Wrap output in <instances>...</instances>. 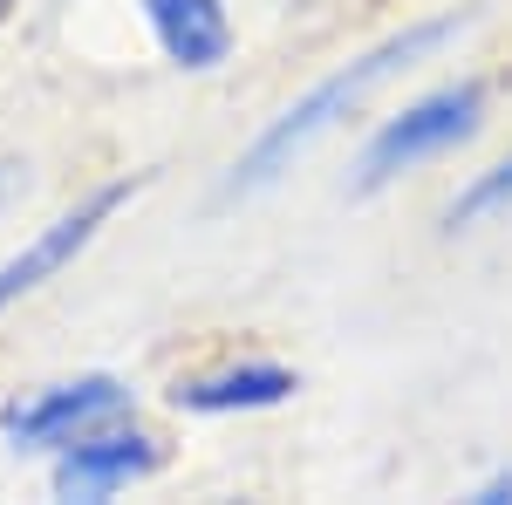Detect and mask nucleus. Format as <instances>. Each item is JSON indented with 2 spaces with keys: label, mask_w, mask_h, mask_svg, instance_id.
Listing matches in <instances>:
<instances>
[{
  "label": "nucleus",
  "mask_w": 512,
  "mask_h": 505,
  "mask_svg": "<svg viewBox=\"0 0 512 505\" xmlns=\"http://www.w3.org/2000/svg\"><path fill=\"white\" fill-rule=\"evenodd\" d=\"M287 396H294V369H280V362H239V369L185 383L178 389V410L219 417V410H267V403H287Z\"/></svg>",
  "instance_id": "nucleus-7"
},
{
  "label": "nucleus",
  "mask_w": 512,
  "mask_h": 505,
  "mask_svg": "<svg viewBox=\"0 0 512 505\" xmlns=\"http://www.w3.org/2000/svg\"><path fill=\"white\" fill-rule=\"evenodd\" d=\"M0 7H7V0H0Z\"/></svg>",
  "instance_id": "nucleus-11"
},
{
  "label": "nucleus",
  "mask_w": 512,
  "mask_h": 505,
  "mask_svg": "<svg viewBox=\"0 0 512 505\" xmlns=\"http://www.w3.org/2000/svg\"><path fill=\"white\" fill-rule=\"evenodd\" d=\"M506 205H512V157H506V164H492V171H478L444 219H451V226H478V219H492V212H506Z\"/></svg>",
  "instance_id": "nucleus-8"
},
{
  "label": "nucleus",
  "mask_w": 512,
  "mask_h": 505,
  "mask_svg": "<svg viewBox=\"0 0 512 505\" xmlns=\"http://www.w3.org/2000/svg\"><path fill=\"white\" fill-rule=\"evenodd\" d=\"M158 465V451H151V437L144 430H103V437H69L62 444V465H55V492L62 499H110L117 485L130 478H144V471Z\"/></svg>",
  "instance_id": "nucleus-5"
},
{
  "label": "nucleus",
  "mask_w": 512,
  "mask_h": 505,
  "mask_svg": "<svg viewBox=\"0 0 512 505\" xmlns=\"http://www.w3.org/2000/svg\"><path fill=\"white\" fill-rule=\"evenodd\" d=\"M478 123H485V89H478V82L431 89L424 103H410L403 117H390L383 130H376V137H369V151H362V171H355V192H383L390 178L417 171L424 157L458 151V144L472 137Z\"/></svg>",
  "instance_id": "nucleus-2"
},
{
  "label": "nucleus",
  "mask_w": 512,
  "mask_h": 505,
  "mask_svg": "<svg viewBox=\"0 0 512 505\" xmlns=\"http://www.w3.org/2000/svg\"><path fill=\"white\" fill-rule=\"evenodd\" d=\"M137 7L178 69H219L233 55V21L219 0H137Z\"/></svg>",
  "instance_id": "nucleus-6"
},
{
  "label": "nucleus",
  "mask_w": 512,
  "mask_h": 505,
  "mask_svg": "<svg viewBox=\"0 0 512 505\" xmlns=\"http://www.w3.org/2000/svg\"><path fill=\"white\" fill-rule=\"evenodd\" d=\"M7 185H14V164H7V157H0V198H7Z\"/></svg>",
  "instance_id": "nucleus-10"
},
{
  "label": "nucleus",
  "mask_w": 512,
  "mask_h": 505,
  "mask_svg": "<svg viewBox=\"0 0 512 505\" xmlns=\"http://www.w3.org/2000/svg\"><path fill=\"white\" fill-rule=\"evenodd\" d=\"M465 28V14H437V21H417V28H403V35H390L383 48H369L362 62H349V69H335L328 82H315L294 110H280L260 137H253V151L233 164V178H226V198H246L260 192V185H274L280 171H294V157H308L335 130V123H349L376 89L390 76H403V69H417L431 48H444V41Z\"/></svg>",
  "instance_id": "nucleus-1"
},
{
  "label": "nucleus",
  "mask_w": 512,
  "mask_h": 505,
  "mask_svg": "<svg viewBox=\"0 0 512 505\" xmlns=\"http://www.w3.org/2000/svg\"><path fill=\"white\" fill-rule=\"evenodd\" d=\"M130 192H137V185H123V178H117V185H103V192H89V198L76 205V212H62V219H55V226H48V233H41L35 246H28V253H14V260L0 267V308H14L21 294H35L48 273H62V267H69L82 246L103 233V219H110V212H117V205H123Z\"/></svg>",
  "instance_id": "nucleus-3"
},
{
  "label": "nucleus",
  "mask_w": 512,
  "mask_h": 505,
  "mask_svg": "<svg viewBox=\"0 0 512 505\" xmlns=\"http://www.w3.org/2000/svg\"><path fill=\"white\" fill-rule=\"evenodd\" d=\"M117 410H123L117 376H82V383H55L41 396H28V403H14L0 424H7L14 444H69V437H82L89 424H103Z\"/></svg>",
  "instance_id": "nucleus-4"
},
{
  "label": "nucleus",
  "mask_w": 512,
  "mask_h": 505,
  "mask_svg": "<svg viewBox=\"0 0 512 505\" xmlns=\"http://www.w3.org/2000/svg\"><path fill=\"white\" fill-rule=\"evenodd\" d=\"M478 499H485V505H506V499H512V478H492V485H485Z\"/></svg>",
  "instance_id": "nucleus-9"
}]
</instances>
